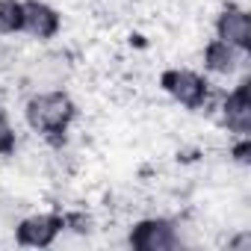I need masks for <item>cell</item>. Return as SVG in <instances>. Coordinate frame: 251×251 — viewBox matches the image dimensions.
Wrapping results in <instances>:
<instances>
[{
  "label": "cell",
  "mask_w": 251,
  "mask_h": 251,
  "mask_svg": "<svg viewBox=\"0 0 251 251\" xmlns=\"http://www.w3.org/2000/svg\"><path fill=\"white\" fill-rule=\"evenodd\" d=\"M160 89L183 109H204L213 98V83L186 65H172L160 74Z\"/></svg>",
  "instance_id": "obj_3"
},
{
  "label": "cell",
  "mask_w": 251,
  "mask_h": 251,
  "mask_svg": "<svg viewBox=\"0 0 251 251\" xmlns=\"http://www.w3.org/2000/svg\"><path fill=\"white\" fill-rule=\"evenodd\" d=\"M248 86H251V80L242 77L227 92H219L204 106V109L216 112L219 124L230 136H251V92H248Z\"/></svg>",
  "instance_id": "obj_2"
},
{
  "label": "cell",
  "mask_w": 251,
  "mask_h": 251,
  "mask_svg": "<svg viewBox=\"0 0 251 251\" xmlns=\"http://www.w3.org/2000/svg\"><path fill=\"white\" fill-rule=\"evenodd\" d=\"M62 230L65 222L59 213H30L15 222V242L24 248H50Z\"/></svg>",
  "instance_id": "obj_6"
},
{
  "label": "cell",
  "mask_w": 251,
  "mask_h": 251,
  "mask_svg": "<svg viewBox=\"0 0 251 251\" xmlns=\"http://www.w3.org/2000/svg\"><path fill=\"white\" fill-rule=\"evenodd\" d=\"M62 30V15L48 0H21V33L36 42H50Z\"/></svg>",
  "instance_id": "obj_7"
},
{
  "label": "cell",
  "mask_w": 251,
  "mask_h": 251,
  "mask_svg": "<svg viewBox=\"0 0 251 251\" xmlns=\"http://www.w3.org/2000/svg\"><path fill=\"white\" fill-rule=\"evenodd\" d=\"M127 242H130V248H136V251H175V248L186 245L183 236H180V222L166 219V216L139 219V222L130 227Z\"/></svg>",
  "instance_id": "obj_4"
},
{
  "label": "cell",
  "mask_w": 251,
  "mask_h": 251,
  "mask_svg": "<svg viewBox=\"0 0 251 251\" xmlns=\"http://www.w3.org/2000/svg\"><path fill=\"white\" fill-rule=\"evenodd\" d=\"M18 151V130L9 121V115L0 118V157H15Z\"/></svg>",
  "instance_id": "obj_11"
},
{
  "label": "cell",
  "mask_w": 251,
  "mask_h": 251,
  "mask_svg": "<svg viewBox=\"0 0 251 251\" xmlns=\"http://www.w3.org/2000/svg\"><path fill=\"white\" fill-rule=\"evenodd\" d=\"M3 115H9V112H6V103L0 100V118H3Z\"/></svg>",
  "instance_id": "obj_13"
},
{
  "label": "cell",
  "mask_w": 251,
  "mask_h": 251,
  "mask_svg": "<svg viewBox=\"0 0 251 251\" xmlns=\"http://www.w3.org/2000/svg\"><path fill=\"white\" fill-rule=\"evenodd\" d=\"M24 124L48 142H62L77 118V103L65 89H36L24 100Z\"/></svg>",
  "instance_id": "obj_1"
},
{
  "label": "cell",
  "mask_w": 251,
  "mask_h": 251,
  "mask_svg": "<svg viewBox=\"0 0 251 251\" xmlns=\"http://www.w3.org/2000/svg\"><path fill=\"white\" fill-rule=\"evenodd\" d=\"M248 245H251V230H242L239 236L227 239V248H248Z\"/></svg>",
  "instance_id": "obj_12"
},
{
  "label": "cell",
  "mask_w": 251,
  "mask_h": 251,
  "mask_svg": "<svg viewBox=\"0 0 251 251\" xmlns=\"http://www.w3.org/2000/svg\"><path fill=\"white\" fill-rule=\"evenodd\" d=\"M68 62L62 53H45L36 56L24 65V83L30 86V92L36 89H62V83L68 80Z\"/></svg>",
  "instance_id": "obj_9"
},
{
  "label": "cell",
  "mask_w": 251,
  "mask_h": 251,
  "mask_svg": "<svg viewBox=\"0 0 251 251\" xmlns=\"http://www.w3.org/2000/svg\"><path fill=\"white\" fill-rule=\"evenodd\" d=\"M213 33H216V39H222L227 45L251 50V18H248V9L242 3L227 0L225 6H219V12L213 18Z\"/></svg>",
  "instance_id": "obj_8"
},
{
  "label": "cell",
  "mask_w": 251,
  "mask_h": 251,
  "mask_svg": "<svg viewBox=\"0 0 251 251\" xmlns=\"http://www.w3.org/2000/svg\"><path fill=\"white\" fill-rule=\"evenodd\" d=\"M201 62H204V71L210 77H219V80H242L248 77V50L236 48V45H227L222 39H210L201 50Z\"/></svg>",
  "instance_id": "obj_5"
},
{
  "label": "cell",
  "mask_w": 251,
  "mask_h": 251,
  "mask_svg": "<svg viewBox=\"0 0 251 251\" xmlns=\"http://www.w3.org/2000/svg\"><path fill=\"white\" fill-rule=\"evenodd\" d=\"M21 33V0H0V36Z\"/></svg>",
  "instance_id": "obj_10"
}]
</instances>
